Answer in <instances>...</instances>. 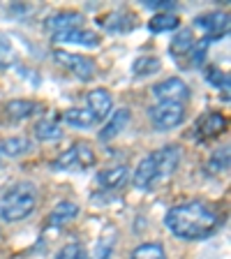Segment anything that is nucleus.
I'll list each match as a JSON object with an SVG mask.
<instances>
[{
    "label": "nucleus",
    "mask_w": 231,
    "mask_h": 259,
    "mask_svg": "<svg viewBox=\"0 0 231 259\" xmlns=\"http://www.w3.org/2000/svg\"><path fill=\"white\" fill-rule=\"evenodd\" d=\"M208 169L213 174H222V171H226L229 169V148H217L215 153H213V157H210V162H208Z\"/></svg>",
    "instance_id": "29"
},
{
    "label": "nucleus",
    "mask_w": 231,
    "mask_h": 259,
    "mask_svg": "<svg viewBox=\"0 0 231 259\" xmlns=\"http://www.w3.org/2000/svg\"><path fill=\"white\" fill-rule=\"evenodd\" d=\"M86 109L97 118V123H102L111 116L113 109V97L107 88H93L86 93Z\"/></svg>",
    "instance_id": "10"
},
{
    "label": "nucleus",
    "mask_w": 231,
    "mask_h": 259,
    "mask_svg": "<svg viewBox=\"0 0 231 259\" xmlns=\"http://www.w3.org/2000/svg\"><path fill=\"white\" fill-rule=\"evenodd\" d=\"M127 164H116V167H109V169H102V171L97 174V185L102 190H107V192H111V190H120L125 183H127Z\"/></svg>",
    "instance_id": "13"
},
{
    "label": "nucleus",
    "mask_w": 231,
    "mask_h": 259,
    "mask_svg": "<svg viewBox=\"0 0 231 259\" xmlns=\"http://www.w3.org/2000/svg\"><path fill=\"white\" fill-rule=\"evenodd\" d=\"M180 164V148L173 144L162 146L157 151L148 153L134 169V188L139 190H155L164 181L173 176V171Z\"/></svg>",
    "instance_id": "2"
},
{
    "label": "nucleus",
    "mask_w": 231,
    "mask_h": 259,
    "mask_svg": "<svg viewBox=\"0 0 231 259\" xmlns=\"http://www.w3.org/2000/svg\"><path fill=\"white\" fill-rule=\"evenodd\" d=\"M160 67H162L160 58H155V56H139L132 63V74L144 79V76H151L155 72H160Z\"/></svg>",
    "instance_id": "21"
},
{
    "label": "nucleus",
    "mask_w": 231,
    "mask_h": 259,
    "mask_svg": "<svg viewBox=\"0 0 231 259\" xmlns=\"http://www.w3.org/2000/svg\"><path fill=\"white\" fill-rule=\"evenodd\" d=\"M180 26L178 16L173 12H162V14H155L148 21V30L151 32H169V30H176Z\"/></svg>",
    "instance_id": "22"
},
{
    "label": "nucleus",
    "mask_w": 231,
    "mask_h": 259,
    "mask_svg": "<svg viewBox=\"0 0 231 259\" xmlns=\"http://www.w3.org/2000/svg\"><path fill=\"white\" fill-rule=\"evenodd\" d=\"M144 7H148V10H157V14L176 10V5H173V3H164V0H148V3H144Z\"/></svg>",
    "instance_id": "31"
},
{
    "label": "nucleus",
    "mask_w": 231,
    "mask_h": 259,
    "mask_svg": "<svg viewBox=\"0 0 231 259\" xmlns=\"http://www.w3.org/2000/svg\"><path fill=\"white\" fill-rule=\"evenodd\" d=\"M93 164H95V151H93V146L86 144V141L72 144L67 151H63L51 162V167L56 171H88Z\"/></svg>",
    "instance_id": "4"
},
{
    "label": "nucleus",
    "mask_w": 231,
    "mask_h": 259,
    "mask_svg": "<svg viewBox=\"0 0 231 259\" xmlns=\"http://www.w3.org/2000/svg\"><path fill=\"white\" fill-rule=\"evenodd\" d=\"M56 259H88V257H86L83 245H81V243H76V241H72V243H65L63 248L58 250Z\"/></svg>",
    "instance_id": "30"
},
{
    "label": "nucleus",
    "mask_w": 231,
    "mask_h": 259,
    "mask_svg": "<svg viewBox=\"0 0 231 259\" xmlns=\"http://www.w3.org/2000/svg\"><path fill=\"white\" fill-rule=\"evenodd\" d=\"M206 49H208V42H197L192 47V51L188 54V58L180 63V67H188V70H197V67H201L206 60Z\"/></svg>",
    "instance_id": "26"
},
{
    "label": "nucleus",
    "mask_w": 231,
    "mask_h": 259,
    "mask_svg": "<svg viewBox=\"0 0 231 259\" xmlns=\"http://www.w3.org/2000/svg\"><path fill=\"white\" fill-rule=\"evenodd\" d=\"M35 111H37V104L32 102V100H10V102L5 104V116L12 123L30 118Z\"/></svg>",
    "instance_id": "18"
},
{
    "label": "nucleus",
    "mask_w": 231,
    "mask_h": 259,
    "mask_svg": "<svg viewBox=\"0 0 231 259\" xmlns=\"http://www.w3.org/2000/svg\"><path fill=\"white\" fill-rule=\"evenodd\" d=\"M30 148H32V144L26 137H10V139H5L0 144V155H10V157L26 155Z\"/></svg>",
    "instance_id": "23"
},
{
    "label": "nucleus",
    "mask_w": 231,
    "mask_h": 259,
    "mask_svg": "<svg viewBox=\"0 0 231 259\" xmlns=\"http://www.w3.org/2000/svg\"><path fill=\"white\" fill-rule=\"evenodd\" d=\"M194 26L204 30V39L206 42H215L229 35V14L226 12H208L194 19Z\"/></svg>",
    "instance_id": "7"
},
{
    "label": "nucleus",
    "mask_w": 231,
    "mask_h": 259,
    "mask_svg": "<svg viewBox=\"0 0 231 259\" xmlns=\"http://www.w3.org/2000/svg\"><path fill=\"white\" fill-rule=\"evenodd\" d=\"M129 259H169V257L160 243H141V245L134 248V252L129 254Z\"/></svg>",
    "instance_id": "25"
},
{
    "label": "nucleus",
    "mask_w": 231,
    "mask_h": 259,
    "mask_svg": "<svg viewBox=\"0 0 231 259\" xmlns=\"http://www.w3.org/2000/svg\"><path fill=\"white\" fill-rule=\"evenodd\" d=\"M206 79H208V83H213L215 88H220V91H224V95H229V74L226 72H222L220 67H206Z\"/></svg>",
    "instance_id": "28"
},
{
    "label": "nucleus",
    "mask_w": 231,
    "mask_h": 259,
    "mask_svg": "<svg viewBox=\"0 0 231 259\" xmlns=\"http://www.w3.org/2000/svg\"><path fill=\"white\" fill-rule=\"evenodd\" d=\"M54 42H65V44H81V47H100V35L86 28H72V30H65L54 35Z\"/></svg>",
    "instance_id": "14"
},
{
    "label": "nucleus",
    "mask_w": 231,
    "mask_h": 259,
    "mask_svg": "<svg viewBox=\"0 0 231 259\" xmlns=\"http://www.w3.org/2000/svg\"><path fill=\"white\" fill-rule=\"evenodd\" d=\"M35 137H37L39 141H58L60 137H63V130H60V125L56 123V120L51 118H44L39 120L37 125H35Z\"/></svg>",
    "instance_id": "24"
},
{
    "label": "nucleus",
    "mask_w": 231,
    "mask_h": 259,
    "mask_svg": "<svg viewBox=\"0 0 231 259\" xmlns=\"http://www.w3.org/2000/svg\"><path fill=\"white\" fill-rule=\"evenodd\" d=\"M14 63H16L14 47H12V42L7 39L5 32H0V70H5V67H10Z\"/></svg>",
    "instance_id": "27"
},
{
    "label": "nucleus",
    "mask_w": 231,
    "mask_h": 259,
    "mask_svg": "<svg viewBox=\"0 0 231 259\" xmlns=\"http://www.w3.org/2000/svg\"><path fill=\"white\" fill-rule=\"evenodd\" d=\"M164 225L176 238L201 241L220 229V215L204 201H185L167 210Z\"/></svg>",
    "instance_id": "1"
},
{
    "label": "nucleus",
    "mask_w": 231,
    "mask_h": 259,
    "mask_svg": "<svg viewBox=\"0 0 231 259\" xmlns=\"http://www.w3.org/2000/svg\"><path fill=\"white\" fill-rule=\"evenodd\" d=\"M226 130V118L222 113L217 111H208L206 116H201L194 125V137L199 141H210V139H217Z\"/></svg>",
    "instance_id": "9"
},
{
    "label": "nucleus",
    "mask_w": 231,
    "mask_h": 259,
    "mask_svg": "<svg viewBox=\"0 0 231 259\" xmlns=\"http://www.w3.org/2000/svg\"><path fill=\"white\" fill-rule=\"evenodd\" d=\"M197 44V39H194L192 30H178L176 35H173V39L169 42V54H171V58L176 60L178 65L183 63V58H188V54L192 51V47Z\"/></svg>",
    "instance_id": "16"
},
{
    "label": "nucleus",
    "mask_w": 231,
    "mask_h": 259,
    "mask_svg": "<svg viewBox=\"0 0 231 259\" xmlns=\"http://www.w3.org/2000/svg\"><path fill=\"white\" fill-rule=\"evenodd\" d=\"M153 95L157 97V102H171V104H183L190 97V86L183 79L171 76L153 86Z\"/></svg>",
    "instance_id": "8"
},
{
    "label": "nucleus",
    "mask_w": 231,
    "mask_h": 259,
    "mask_svg": "<svg viewBox=\"0 0 231 259\" xmlns=\"http://www.w3.org/2000/svg\"><path fill=\"white\" fill-rule=\"evenodd\" d=\"M51 56H54V60L60 65V67H65L67 72H72L76 79H81V81L95 79L97 67L90 58H86V56L70 54V51H65V49H54V54Z\"/></svg>",
    "instance_id": "6"
},
{
    "label": "nucleus",
    "mask_w": 231,
    "mask_h": 259,
    "mask_svg": "<svg viewBox=\"0 0 231 259\" xmlns=\"http://www.w3.org/2000/svg\"><path fill=\"white\" fill-rule=\"evenodd\" d=\"M100 23H102L109 32H127V30H134V26H136L134 14H129V12H125V10L111 12V14L104 16Z\"/></svg>",
    "instance_id": "17"
},
{
    "label": "nucleus",
    "mask_w": 231,
    "mask_h": 259,
    "mask_svg": "<svg viewBox=\"0 0 231 259\" xmlns=\"http://www.w3.org/2000/svg\"><path fill=\"white\" fill-rule=\"evenodd\" d=\"M81 21H83V16L79 12H56V14L47 16V21H44V28L51 32V37L58 35V32H65V30H72V28H81Z\"/></svg>",
    "instance_id": "11"
},
{
    "label": "nucleus",
    "mask_w": 231,
    "mask_h": 259,
    "mask_svg": "<svg viewBox=\"0 0 231 259\" xmlns=\"http://www.w3.org/2000/svg\"><path fill=\"white\" fill-rule=\"evenodd\" d=\"M76 215H79V204H74V201H60L47 215L44 225H47V229H60V227L70 225Z\"/></svg>",
    "instance_id": "12"
},
{
    "label": "nucleus",
    "mask_w": 231,
    "mask_h": 259,
    "mask_svg": "<svg viewBox=\"0 0 231 259\" xmlns=\"http://www.w3.org/2000/svg\"><path fill=\"white\" fill-rule=\"evenodd\" d=\"M63 120L67 125H72V127H93V125H97V118L93 116L90 111H88L86 107L83 109H70V111L63 113Z\"/></svg>",
    "instance_id": "20"
},
{
    "label": "nucleus",
    "mask_w": 231,
    "mask_h": 259,
    "mask_svg": "<svg viewBox=\"0 0 231 259\" xmlns=\"http://www.w3.org/2000/svg\"><path fill=\"white\" fill-rule=\"evenodd\" d=\"M37 188L32 183H16L0 197V218L5 222H21L32 215L37 206Z\"/></svg>",
    "instance_id": "3"
},
{
    "label": "nucleus",
    "mask_w": 231,
    "mask_h": 259,
    "mask_svg": "<svg viewBox=\"0 0 231 259\" xmlns=\"http://www.w3.org/2000/svg\"><path fill=\"white\" fill-rule=\"evenodd\" d=\"M148 118H151L155 130L169 132V130L178 127L185 120V107L183 104H171V102H157L155 107L148 109Z\"/></svg>",
    "instance_id": "5"
},
{
    "label": "nucleus",
    "mask_w": 231,
    "mask_h": 259,
    "mask_svg": "<svg viewBox=\"0 0 231 259\" xmlns=\"http://www.w3.org/2000/svg\"><path fill=\"white\" fill-rule=\"evenodd\" d=\"M129 120H132V111H129V109H116V111H111V118H109L107 125L102 127L100 139H102V141L116 139V137H118L120 132H123V130L129 125Z\"/></svg>",
    "instance_id": "15"
},
{
    "label": "nucleus",
    "mask_w": 231,
    "mask_h": 259,
    "mask_svg": "<svg viewBox=\"0 0 231 259\" xmlns=\"http://www.w3.org/2000/svg\"><path fill=\"white\" fill-rule=\"evenodd\" d=\"M116 227L107 225L102 229V234H100V238H97L95 243V250H93V259H111L113 254V245H116Z\"/></svg>",
    "instance_id": "19"
},
{
    "label": "nucleus",
    "mask_w": 231,
    "mask_h": 259,
    "mask_svg": "<svg viewBox=\"0 0 231 259\" xmlns=\"http://www.w3.org/2000/svg\"><path fill=\"white\" fill-rule=\"evenodd\" d=\"M0 160H3V155H0Z\"/></svg>",
    "instance_id": "32"
}]
</instances>
